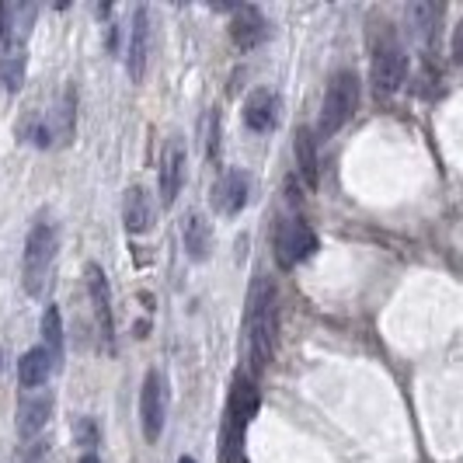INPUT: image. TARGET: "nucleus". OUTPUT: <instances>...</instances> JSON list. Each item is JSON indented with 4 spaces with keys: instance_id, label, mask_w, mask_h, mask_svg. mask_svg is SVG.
I'll list each match as a JSON object with an SVG mask.
<instances>
[{
    "instance_id": "20e7f679",
    "label": "nucleus",
    "mask_w": 463,
    "mask_h": 463,
    "mask_svg": "<svg viewBox=\"0 0 463 463\" xmlns=\"http://www.w3.org/2000/svg\"><path fill=\"white\" fill-rule=\"evenodd\" d=\"M272 248L279 255V265L293 268L296 261H307L317 251V237H313V231H310L304 220H283L272 231Z\"/></svg>"
},
{
    "instance_id": "b1692460",
    "label": "nucleus",
    "mask_w": 463,
    "mask_h": 463,
    "mask_svg": "<svg viewBox=\"0 0 463 463\" xmlns=\"http://www.w3.org/2000/svg\"><path fill=\"white\" fill-rule=\"evenodd\" d=\"M178 463H195V460H192V457H181V460Z\"/></svg>"
},
{
    "instance_id": "0eeeda50",
    "label": "nucleus",
    "mask_w": 463,
    "mask_h": 463,
    "mask_svg": "<svg viewBox=\"0 0 463 463\" xmlns=\"http://www.w3.org/2000/svg\"><path fill=\"white\" fill-rule=\"evenodd\" d=\"M181 181H185V143L175 136V140H168L164 157H160V199H164V206H171L178 199Z\"/></svg>"
},
{
    "instance_id": "dca6fc26",
    "label": "nucleus",
    "mask_w": 463,
    "mask_h": 463,
    "mask_svg": "<svg viewBox=\"0 0 463 463\" xmlns=\"http://www.w3.org/2000/svg\"><path fill=\"white\" fill-rule=\"evenodd\" d=\"M52 356L50 349H32V352H25L22 356V366H18V380H22V386L25 390H39V386L46 384V377L52 373Z\"/></svg>"
},
{
    "instance_id": "4468645a",
    "label": "nucleus",
    "mask_w": 463,
    "mask_h": 463,
    "mask_svg": "<svg viewBox=\"0 0 463 463\" xmlns=\"http://www.w3.org/2000/svg\"><path fill=\"white\" fill-rule=\"evenodd\" d=\"M258 412V390L251 380H237L233 384V394H231V408H227V425H233V429H244L251 418H255Z\"/></svg>"
},
{
    "instance_id": "423d86ee",
    "label": "nucleus",
    "mask_w": 463,
    "mask_h": 463,
    "mask_svg": "<svg viewBox=\"0 0 463 463\" xmlns=\"http://www.w3.org/2000/svg\"><path fill=\"white\" fill-rule=\"evenodd\" d=\"M164 414H168V397H164V380L160 373L150 369L143 380V394H140V418H143V436L157 442L160 429H164Z\"/></svg>"
},
{
    "instance_id": "ddd939ff",
    "label": "nucleus",
    "mask_w": 463,
    "mask_h": 463,
    "mask_svg": "<svg viewBox=\"0 0 463 463\" xmlns=\"http://www.w3.org/2000/svg\"><path fill=\"white\" fill-rule=\"evenodd\" d=\"M276 115H279V98L272 91H255L244 102V126L255 132H268L276 126Z\"/></svg>"
},
{
    "instance_id": "f8f14e48",
    "label": "nucleus",
    "mask_w": 463,
    "mask_h": 463,
    "mask_svg": "<svg viewBox=\"0 0 463 463\" xmlns=\"http://www.w3.org/2000/svg\"><path fill=\"white\" fill-rule=\"evenodd\" d=\"M50 414H52L50 394H25L22 404H18V432L25 439L42 432V425L50 422Z\"/></svg>"
},
{
    "instance_id": "f257e3e1",
    "label": "nucleus",
    "mask_w": 463,
    "mask_h": 463,
    "mask_svg": "<svg viewBox=\"0 0 463 463\" xmlns=\"http://www.w3.org/2000/svg\"><path fill=\"white\" fill-rule=\"evenodd\" d=\"M279 296L272 279L258 276L248 296V341H251V362L255 369H265L272 352H276V335H279Z\"/></svg>"
},
{
    "instance_id": "2eb2a0df",
    "label": "nucleus",
    "mask_w": 463,
    "mask_h": 463,
    "mask_svg": "<svg viewBox=\"0 0 463 463\" xmlns=\"http://www.w3.org/2000/svg\"><path fill=\"white\" fill-rule=\"evenodd\" d=\"M123 220H126V227L132 233L150 231V223H154V206H150V199H147L143 188H129L126 192V199H123Z\"/></svg>"
},
{
    "instance_id": "9b49d317",
    "label": "nucleus",
    "mask_w": 463,
    "mask_h": 463,
    "mask_svg": "<svg viewBox=\"0 0 463 463\" xmlns=\"http://www.w3.org/2000/svg\"><path fill=\"white\" fill-rule=\"evenodd\" d=\"M231 35L241 50H255V46L265 42V35H268V22L261 18L258 7H237V14H233L231 22Z\"/></svg>"
},
{
    "instance_id": "6e6552de",
    "label": "nucleus",
    "mask_w": 463,
    "mask_h": 463,
    "mask_svg": "<svg viewBox=\"0 0 463 463\" xmlns=\"http://www.w3.org/2000/svg\"><path fill=\"white\" fill-rule=\"evenodd\" d=\"M147 56H150V11L147 7H136L132 32H129V77L132 80L143 77Z\"/></svg>"
},
{
    "instance_id": "1a4fd4ad",
    "label": "nucleus",
    "mask_w": 463,
    "mask_h": 463,
    "mask_svg": "<svg viewBox=\"0 0 463 463\" xmlns=\"http://www.w3.org/2000/svg\"><path fill=\"white\" fill-rule=\"evenodd\" d=\"M87 296H91V307H95V321H98V331L104 341H112V296H108V279L98 265H87Z\"/></svg>"
},
{
    "instance_id": "aec40b11",
    "label": "nucleus",
    "mask_w": 463,
    "mask_h": 463,
    "mask_svg": "<svg viewBox=\"0 0 463 463\" xmlns=\"http://www.w3.org/2000/svg\"><path fill=\"white\" fill-rule=\"evenodd\" d=\"M412 22H414V32L429 42L432 39V32H436V22H439V7L436 4H414L412 7Z\"/></svg>"
},
{
    "instance_id": "412c9836",
    "label": "nucleus",
    "mask_w": 463,
    "mask_h": 463,
    "mask_svg": "<svg viewBox=\"0 0 463 463\" xmlns=\"http://www.w3.org/2000/svg\"><path fill=\"white\" fill-rule=\"evenodd\" d=\"M216 140H220V126H216V115L206 119V147H209V160H216Z\"/></svg>"
},
{
    "instance_id": "6ab92c4d",
    "label": "nucleus",
    "mask_w": 463,
    "mask_h": 463,
    "mask_svg": "<svg viewBox=\"0 0 463 463\" xmlns=\"http://www.w3.org/2000/svg\"><path fill=\"white\" fill-rule=\"evenodd\" d=\"M42 338L50 345L52 362L63 359V321H59V310L56 307H46V313H42Z\"/></svg>"
},
{
    "instance_id": "9d476101",
    "label": "nucleus",
    "mask_w": 463,
    "mask_h": 463,
    "mask_svg": "<svg viewBox=\"0 0 463 463\" xmlns=\"http://www.w3.org/2000/svg\"><path fill=\"white\" fill-rule=\"evenodd\" d=\"M244 203H248V175H244V171H227V175H220L216 188H213V206H216V213L233 216V213L244 209Z\"/></svg>"
},
{
    "instance_id": "4be33fe9",
    "label": "nucleus",
    "mask_w": 463,
    "mask_h": 463,
    "mask_svg": "<svg viewBox=\"0 0 463 463\" xmlns=\"http://www.w3.org/2000/svg\"><path fill=\"white\" fill-rule=\"evenodd\" d=\"M453 59L463 63V22H460V28H457V35H453Z\"/></svg>"
},
{
    "instance_id": "7ed1b4c3",
    "label": "nucleus",
    "mask_w": 463,
    "mask_h": 463,
    "mask_svg": "<svg viewBox=\"0 0 463 463\" xmlns=\"http://www.w3.org/2000/svg\"><path fill=\"white\" fill-rule=\"evenodd\" d=\"M52 255H56V227L50 220H39L32 233H28L25 244V289L32 296L42 293L46 286V276L52 268Z\"/></svg>"
},
{
    "instance_id": "5701e85b",
    "label": "nucleus",
    "mask_w": 463,
    "mask_h": 463,
    "mask_svg": "<svg viewBox=\"0 0 463 463\" xmlns=\"http://www.w3.org/2000/svg\"><path fill=\"white\" fill-rule=\"evenodd\" d=\"M80 463H98V457H84Z\"/></svg>"
},
{
    "instance_id": "f3484780",
    "label": "nucleus",
    "mask_w": 463,
    "mask_h": 463,
    "mask_svg": "<svg viewBox=\"0 0 463 463\" xmlns=\"http://www.w3.org/2000/svg\"><path fill=\"white\" fill-rule=\"evenodd\" d=\"M209 248H213V233L203 216H188V227H185V251L192 261H206Z\"/></svg>"
},
{
    "instance_id": "39448f33",
    "label": "nucleus",
    "mask_w": 463,
    "mask_h": 463,
    "mask_svg": "<svg viewBox=\"0 0 463 463\" xmlns=\"http://www.w3.org/2000/svg\"><path fill=\"white\" fill-rule=\"evenodd\" d=\"M408 77V52L397 42H384L373 52V84L380 95H394Z\"/></svg>"
},
{
    "instance_id": "a211bd4d",
    "label": "nucleus",
    "mask_w": 463,
    "mask_h": 463,
    "mask_svg": "<svg viewBox=\"0 0 463 463\" xmlns=\"http://www.w3.org/2000/svg\"><path fill=\"white\" fill-rule=\"evenodd\" d=\"M296 164H300V175L307 181V188H317V147H313L310 129L296 132Z\"/></svg>"
},
{
    "instance_id": "f03ea898",
    "label": "nucleus",
    "mask_w": 463,
    "mask_h": 463,
    "mask_svg": "<svg viewBox=\"0 0 463 463\" xmlns=\"http://www.w3.org/2000/svg\"><path fill=\"white\" fill-rule=\"evenodd\" d=\"M359 108V77L352 70H341L331 77L328 91H324V104H321V132L331 136L345 126Z\"/></svg>"
}]
</instances>
